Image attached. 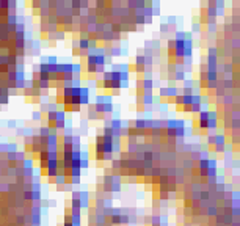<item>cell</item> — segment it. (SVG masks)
Here are the masks:
<instances>
[{"instance_id": "5b68a950", "label": "cell", "mask_w": 240, "mask_h": 226, "mask_svg": "<svg viewBox=\"0 0 240 226\" xmlns=\"http://www.w3.org/2000/svg\"><path fill=\"white\" fill-rule=\"evenodd\" d=\"M185 76H187V74H185L184 71H176V72L173 74V80L174 82H184L185 79H187Z\"/></svg>"}, {"instance_id": "7a4b0ae2", "label": "cell", "mask_w": 240, "mask_h": 226, "mask_svg": "<svg viewBox=\"0 0 240 226\" xmlns=\"http://www.w3.org/2000/svg\"><path fill=\"white\" fill-rule=\"evenodd\" d=\"M66 127V113L63 110H57L55 116V130H63Z\"/></svg>"}, {"instance_id": "8fae6325", "label": "cell", "mask_w": 240, "mask_h": 226, "mask_svg": "<svg viewBox=\"0 0 240 226\" xmlns=\"http://www.w3.org/2000/svg\"><path fill=\"white\" fill-rule=\"evenodd\" d=\"M16 121H14V119H11V121H8V127H14V126H16Z\"/></svg>"}, {"instance_id": "277c9868", "label": "cell", "mask_w": 240, "mask_h": 226, "mask_svg": "<svg viewBox=\"0 0 240 226\" xmlns=\"http://www.w3.org/2000/svg\"><path fill=\"white\" fill-rule=\"evenodd\" d=\"M88 121H96V119H100L102 116L98 113V110L94 108V105L93 104H88V115H86Z\"/></svg>"}, {"instance_id": "30bf717a", "label": "cell", "mask_w": 240, "mask_h": 226, "mask_svg": "<svg viewBox=\"0 0 240 226\" xmlns=\"http://www.w3.org/2000/svg\"><path fill=\"white\" fill-rule=\"evenodd\" d=\"M80 110H82V107H80V105H72V108H71V113H79Z\"/></svg>"}, {"instance_id": "52a82bcc", "label": "cell", "mask_w": 240, "mask_h": 226, "mask_svg": "<svg viewBox=\"0 0 240 226\" xmlns=\"http://www.w3.org/2000/svg\"><path fill=\"white\" fill-rule=\"evenodd\" d=\"M171 27L173 25H168V24H160V33L162 35H165V36H168V33H169V30H171Z\"/></svg>"}, {"instance_id": "ba28073f", "label": "cell", "mask_w": 240, "mask_h": 226, "mask_svg": "<svg viewBox=\"0 0 240 226\" xmlns=\"http://www.w3.org/2000/svg\"><path fill=\"white\" fill-rule=\"evenodd\" d=\"M192 32H203V25H201L199 22L192 24Z\"/></svg>"}, {"instance_id": "9c48e42d", "label": "cell", "mask_w": 240, "mask_h": 226, "mask_svg": "<svg viewBox=\"0 0 240 226\" xmlns=\"http://www.w3.org/2000/svg\"><path fill=\"white\" fill-rule=\"evenodd\" d=\"M41 112H33V119L35 121H41Z\"/></svg>"}, {"instance_id": "6da1fadb", "label": "cell", "mask_w": 240, "mask_h": 226, "mask_svg": "<svg viewBox=\"0 0 240 226\" xmlns=\"http://www.w3.org/2000/svg\"><path fill=\"white\" fill-rule=\"evenodd\" d=\"M198 127L203 130V134L207 132V127H209V110H201L198 113Z\"/></svg>"}, {"instance_id": "8992f818", "label": "cell", "mask_w": 240, "mask_h": 226, "mask_svg": "<svg viewBox=\"0 0 240 226\" xmlns=\"http://www.w3.org/2000/svg\"><path fill=\"white\" fill-rule=\"evenodd\" d=\"M38 135H39L41 138H47L49 135H50V129H49L47 126H41L39 130H38Z\"/></svg>"}, {"instance_id": "3957f363", "label": "cell", "mask_w": 240, "mask_h": 226, "mask_svg": "<svg viewBox=\"0 0 240 226\" xmlns=\"http://www.w3.org/2000/svg\"><path fill=\"white\" fill-rule=\"evenodd\" d=\"M80 105H88L90 104V88L88 87H80V96H79Z\"/></svg>"}]
</instances>
